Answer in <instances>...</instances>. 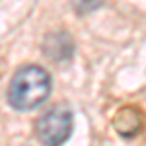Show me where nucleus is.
I'll use <instances>...</instances> for the list:
<instances>
[{
    "instance_id": "f257e3e1",
    "label": "nucleus",
    "mask_w": 146,
    "mask_h": 146,
    "mask_svg": "<svg viewBox=\"0 0 146 146\" xmlns=\"http://www.w3.org/2000/svg\"><path fill=\"white\" fill-rule=\"evenodd\" d=\"M51 94V76L47 70L35 64L22 66L10 82L8 101L18 111H29L39 107Z\"/></svg>"
},
{
    "instance_id": "20e7f679",
    "label": "nucleus",
    "mask_w": 146,
    "mask_h": 146,
    "mask_svg": "<svg viewBox=\"0 0 146 146\" xmlns=\"http://www.w3.org/2000/svg\"><path fill=\"white\" fill-rule=\"evenodd\" d=\"M103 0H72V6L78 14H86V12H92L96 8H100Z\"/></svg>"
},
{
    "instance_id": "7ed1b4c3",
    "label": "nucleus",
    "mask_w": 146,
    "mask_h": 146,
    "mask_svg": "<svg viewBox=\"0 0 146 146\" xmlns=\"http://www.w3.org/2000/svg\"><path fill=\"white\" fill-rule=\"evenodd\" d=\"M72 51H74L72 39L62 31L51 33L45 39V55L51 60H68L72 56Z\"/></svg>"
},
{
    "instance_id": "f03ea898",
    "label": "nucleus",
    "mask_w": 146,
    "mask_h": 146,
    "mask_svg": "<svg viewBox=\"0 0 146 146\" xmlns=\"http://www.w3.org/2000/svg\"><path fill=\"white\" fill-rule=\"evenodd\" d=\"M39 140L45 146H60L72 133V111L68 105H53L47 109L35 125Z\"/></svg>"
}]
</instances>
